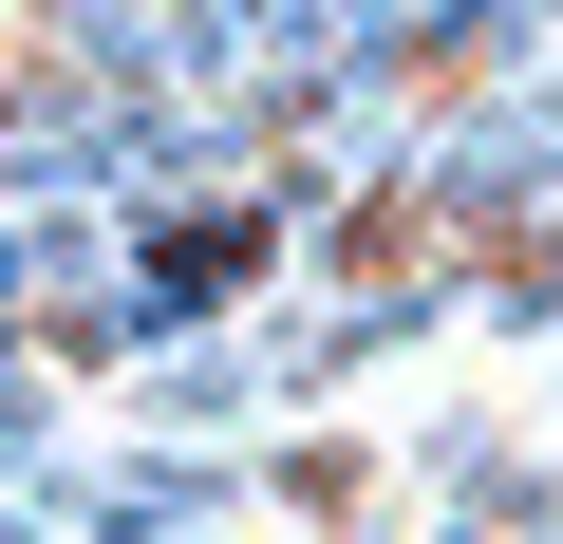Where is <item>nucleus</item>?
<instances>
[{"label": "nucleus", "instance_id": "f03ea898", "mask_svg": "<svg viewBox=\"0 0 563 544\" xmlns=\"http://www.w3.org/2000/svg\"><path fill=\"white\" fill-rule=\"evenodd\" d=\"M151 282H169V301H225V282H263V207H188V225L151 244Z\"/></svg>", "mask_w": 563, "mask_h": 544}, {"label": "nucleus", "instance_id": "f257e3e1", "mask_svg": "<svg viewBox=\"0 0 563 544\" xmlns=\"http://www.w3.org/2000/svg\"><path fill=\"white\" fill-rule=\"evenodd\" d=\"M339 282H357V301H432V282H451V207H432V188H376V207L339 225Z\"/></svg>", "mask_w": 563, "mask_h": 544}]
</instances>
